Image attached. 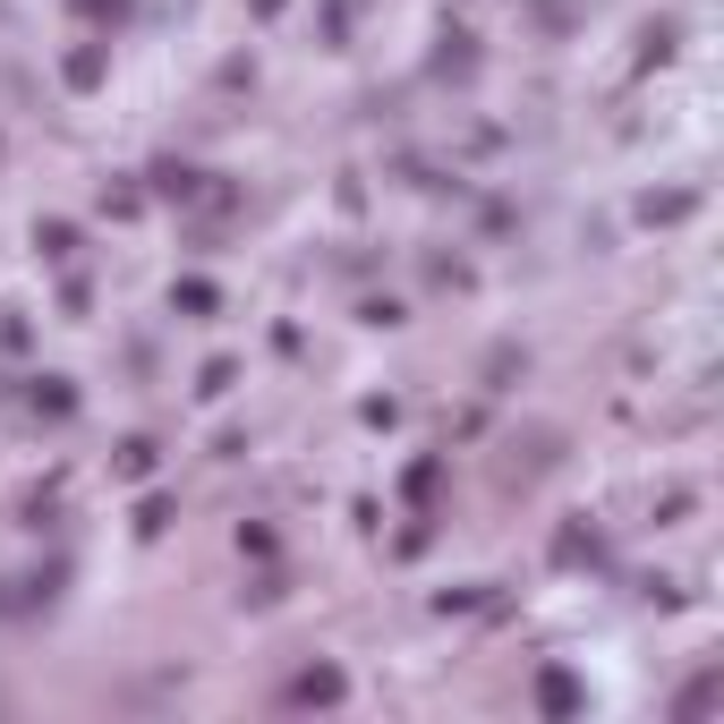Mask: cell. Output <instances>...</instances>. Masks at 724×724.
Here are the masks:
<instances>
[{"mask_svg":"<svg viewBox=\"0 0 724 724\" xmlns=\"http://www.w3.org/2000/svg\"><path fill=\"white\" fill-rule=\"evenodd\" d=\"M34 248H43V256H77V231H68V222H43V231H34Z\"/></svg>","mask_w":724,"mask_h":724,"instance_id":"obj_3","label":"cell"},{"mask_svg":"<svg viewBox=\"0 0 724 724\" xmlns=\"http://www.w3.org/2000/svg\"><path fill=\"white\" fill-rule=\"evenodd\" d=\"M332 699H341V673H332V665H307V673L282 682V707H332Z\"/></svg>","mask_w":724,"mask_h":724,"instance_id":"obj_1","label":"cell"},{"mask_svg":"<svg viewBox=\"0 0 724 724\" xmlns=\"http://www.w3.org/2000/svg\"><path fill=\"white\" fill-rule=\"evenodd\" d=\"M537 707H546V716H571V707H580V682H571V673H537Z\"/></svg>","mask_w":724,"mask_h":724,"instance_id":"obj_2","label":"cell"},{"mask_svg":"<svg viewBox=\"0 0 724 724\" xmlns=\"http://www.w3.org/2000/svg\"><path fill=\"white\" fill-rule=\"evenodd\" d=\"M34 409H52V418H68L77 401H68V393H61V375H52V384H34Z\"/></svg>","mask_w":724,"mask_h":724,"instance_id":"obj_4","label":"cell"},{"mask_svg":"<svg viewBox=\"0 0 724 724\" xmlns=\"http://www.w3.org/2000/svg\"><path fill=\"white\" fill-rule=\"evenodd\" d=\"M256 9H264V18H273V9H282V0H256Z\"/></svg>","mask_w":724,"mask_h":724,"instance_id":"obj_5","label":"cell"}]
</instances>
